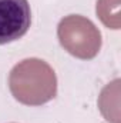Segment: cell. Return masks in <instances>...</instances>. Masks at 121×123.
<instances>
[{
  "label": "cell",
  "instance_id": "6da1fadb",
  "mask_svg": "<svg viewBox=\"0 0 121 123\" xmlns=\"http://www.w3.org/2000/svg\"><path fill=\"white\" fill-rule=\"evenodd\" d=\"M10 92L23 105L40 106L57 93L54 70L40 59H26L16 64L9 76Z\"/></svg>",
  "mask_w": 121,
  "mask_h": 123
},
{
  "label": "cell",
  "instance_id": "7a4b0ae2",
  "mask_svg": "<svg viewBox=\"0 0 121 123\" xmlns=\"http://www.w3.org/2000/svg\"><path fill=\"white\" fill-rule=\"evenodd\" d=\"M57 34L61 46L76 57L93 59L101 46V34L88 19L67 16L59 25Z\"/></svg>",
  "mask_w": 121,
  "mask_h": 123
},
{
  "label": "cell",
  "instance_id": "3957f363",
  "mask_svg": "<svg viewBox=\"0 0 121 123\" xmlns=\"http://www.w3.org/2000/svg\"><path fill=\"white\" fill-rule=\"evenodd\" d=\"M31 23L27 0H0V44L23 37Z\"/></svg>",
  "mask_w": 121,
  "mask_h": 123
}]
</instances>
